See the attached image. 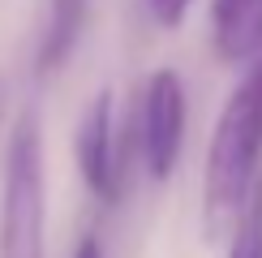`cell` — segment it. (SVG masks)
Listing matches in <instances>:
<instances>
[{"label":"cell","instance_id":"3957f363","mask_svg":"<svg viewBox=\"0 0 262 258\" xmlns=\"http://www.w3.org/2000/svg\"><path fill=\"white\" fill-rule=\"evenodd\" d=\"M185 121H189V103H185V82L177 69H155L142 82L138 95V116H134V146L150 181H172L185 150Z\"/></svg>","mask_w":262,"mask_h":258},{"label":"cell","instance_id":"277c9868","mask_svg":"<svg viewBox=\"0 0 262 258\" xmlns=\"http://www.w3.org/2000/svg\"><path fill=\"white\" fill-rule=\"evenodd\" d=\"M73 159L86 181V189L95 193V202L103 207H121L125 189H129V159H125V142H121V125H116V95L95 91L86 112L78 116L73 129Z\"/></svg>","mask_w":262,"mask_h":258},{"label":"cell","instance_id":"6da1fadb","mask_svg":"<svg viewBox=\"0 0 262 258\" xmlns=\"http://www.w3.org/2000/svg\"><path fill=\"white\" fill-rule=\"evenodd\" d=\"M262 164V60L249 64L232 95L215 116L202 164V224L206 232H224L245 211L258 185Z\"/></svg>","mask_w":262,"mask_h":258},{"label":"cell","instance_id":"ba28073f","mask_svg":"<svg viewBox=\"0 0 262 258\" xmlns=\"http://www.w3.org/2000/svg\"><path fill=\"white\" fill-rule=\"evenodd\" d=\"M146 5V13H150V22H155L159 30H177L185 17H189V5L193 0H142Z\"/></svg>","mask_w":262,"mask_h":258},{"label":"cell","instance_id":"9c48e42d","mask_svg":"<svg viewBox=\"0 0 262 258\" xmlns=\"http://www.w3.org/2000/svg\"><path fill=\"white\" fill-rule=\"evenodd\" d=\"M73 258H103V245L95 232H82V241L73 245Z\"/></svg>","mask_w":262,"mask_h":258},{"label":"cell","instance_id":"7a4b0ae2","mask_svg":"<svg viewBox=\"0 0 262 258\" xmlns=\"http://www.w3.org/2000/svg\"><path fill=\"white\" fill-rule=\"evenodd\" d=\"M48 181L39 112L21 107L5 142L0 177V258H48Z\"/></svg>","mask_w":262,"mask_h":258},{"label":"cell","instance_id":"5b68a950","mask_svg":"<svg viewBox=\"0 0 262 258\" xmlns=\"http://www.w3.org/2000/svg\"><path fill=\"white\" fill-rule=\"evenodd\" d=\"M211 43L224 64L262 60V0H211Z\"/></svg>","mask_w":262,"mask_h":258},{"label":"cell","instance_id":"8992f818","mask_svg":"<svg viewBox=\"0 0 262 258\" xmlns=\"http://www.w3.org/2000/svg\"><path fill=\"white\" fill-rule=\"evenodd\" d=\"M86 17H91V0H48L39 48H35V73L39 78L56 73L73 56V48H78V39L86 30Z\"/></svg>","mask_w":262,"mask_h":258},{"label":"cell","instance_id":"52a82bcc","mask_svg":"<svg viewBox=\"0 0 262 258\" xmlns=\"http://www.w3.org/2000/svg\"><path fill=\"white\" fill-rule=\"evenodd\" d=\"M228 258H262V177L254 193H249L245 211L232 224V241H228Z\"/></svg>","mask_w":262,"mask_h":258}]
</instances>
